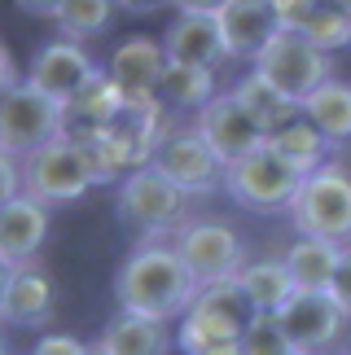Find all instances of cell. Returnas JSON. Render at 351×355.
Listing matches in <instances>:
<instances>
[{"label":"cell","mask_w":351,"mask_h":355,"mask_svg":"<svg viewBox=\"0 0 351 355\" xmlns=\"http://www.w3.org/2000/svg\"><path fill=\"white\" fill-rule=\"evenodd\" d=\"M202 290V281L194 277V268L185 263L180 245L167 241H141L114 277V298L119 311H141L154 320H180L194 298Z\"/></svg>","instance_id":"6da1fadb"},{"label":"cell","mask_w":351,"mask_h":355,"mask_svg":"<svg viewBox=\"0 0 351 355\" xmlns=\"http://www.w3.org/2000/svg\"><path fill=\"white\" fill-rule=\"evenodd\" d=\"M255 316L246 290L233 281H211L202 285L194 307L180 316L176 347L185 355H241V334Z\"/></svg>","instance_id":"7a4b0ae2"},{"label":"cell","mask_w":351,"mask_h":355,"mask_svg":"<svg viewBox=\"0 0 351 355\" xmlns=\"http://www.w3.org/2000/svg\"><path fill=\"white\" fill-rule=\"evenodd\" d=\"M92 184H101V167L92 158V149L71 132L22 158V193H31L44 207L79 202Z\"/></svg>","instance_id":"3957f363"},{"label":"cell","mask_w":351,"mask_h":355,"mask_svg":"<svg viewBox=\"0 0 351 355\" xmlns=\"http://www.w3.org/2000/svg\"><path fill=\"white\" fill-rule=\"evenodd\" d=\"M299 184H303V171L294 167L290 158H281L268 141L259 149H250L246 158H237V162H228V167H224L228 198H233L241 211H255V215L290 211Z\"/></svg>","instance_id":"277c9868"},{"label":"cell","mask_w":351,"mask_h":355,"mask_svg":"<svg viewBox=\"0 0 351 355\" xmlns=\"http://www.w3.org/2000/svg\"><path fill=\"white\" fill-rule=\"evenodd\" d=\"M290 224L299 228V237L351 241V171L343 162H325L303 175L290 202Z\"/></svg>","instance_id":"5b68a950"},{"label":"cell","mask_w":351,"mask_h":355,"mask_svg":"<svg viewBox=\"0 0 351 355\" xmlns=\"http://www.w3.org/2000/svg\"><path fill=\"white\" fill-rule=\"evenodd\" d=\"M58 136H66V105L58 97H49L31 79H18L9 92H0V149L5 154L26 158Z\"/></svg>","instance_id":"8992f818"},{"label":"cell","mask_w":351,"mask_h":355,"mask_svg":"<svg viewBox=\"0 0 351 355\" xmlns=\"http://www.w3.org/2000/svg\"><path fill=\"white\" fill-rule=\"evenodd\" d=\"M255 71H259L273 88H281L290 101H307L320 84L334 79V53H325L320 44H312L303 31L294 26H281V31L264 44V53L255 58Z\"/></svg>","instance_id":"52a82bcc"},{"label":"cell","mask_w":351,"mask_h":355,"mask_svg":"<svg viewBox=\"0 0 351 355\" xmlns=\"http://www.w3.org/2000/svg\"><path fill=\"white\" fill-rule=\"evenodd\" d=\"M185 189L163 175L154 167V162H145V167L128 171L123 180H119V220L128 228H137L145 237H163V233H180V220H185Z\"/></svg>","instance_id":"ba28073f"},{"label":"cell","mask_w":351,"mask_h":355,"mask_svg":"<svg viewBox=\"0 0 351 355\" xmlns=\"http://www.w3.org/2000/svg\"><path fill=\"white\" fill-rule=\"evenodd\" d=\"M176 245H180L185 263L194 268V277L202 285L233 281L237 272L246 268V241L224 220H189L180 233H176Z\"/></svg>","instance_id":"9c48e42d"},{"label":"cell","mask_w":351,"mask_h":355,"mask_svg":"<svg viewBox=\"0 0 351 355\" xmlns=\"http://www.w3.org/2000/svg\"><path fill=\"white\" fill-rule=\"evenodd\" d=\"M150 162L163 175H171L185 193H215V189L224 184V158L207 145V136H202L198 128L158 136Z\"/></svg>","instance_id":"30bf717a"},{"label":"cell","mask_w":351,"mask_h":355,"mask_svg":"<svg viewBox=\"0 0 351 355\" xmlns=\"http://www.w3.org/2000/svg\"><path fill=\"white\" fill-rule=\"evenodd\" d=\"M281 329H286L290 347L303 355H325L334 343H339L343 324L351 320L339 307V298L329 290H294V298L277 311Z\"/></svg>","instance_id":"8fae6325"},{"label":"cell","mask_w":351,"mask_h":355,"mask_svg":"<svg viewBox=\"0 0 351 355\" xmlns=\"http://www.w3.org/2000/svg\"><path fill=\"white\" fill-rule=\"evenodd\" d=\"M194 128L207 136V145L224 158V167H228V162H237V158H246L250 149H259L268 141V128L233 97V92H220L215 101L202 105Z\"/></svg>","instance_id":"7c38bea8"},{"label":"cell","mask_w":351,"mask_h":355,"mask_svg":"<svg viewBox=\"0 0 351 355\" xmlns=\"http://www.w3.org/2000/svg\"><path fill=\"white\" fill-rule=\"evenodd\" d=\"M92 75H97V62L88 58V49L79 44V40H53V44H44L35 53L31 62V84H40L49 92V97H58L62 105H71L79 92H84L92 84Z\"/></svg>","instance_id":"4fadbf2b"},{"label":"cell","mask_w":351,"mask_h":355,"mask_svg":"<svg viewBox=\"0 0 351 355\" xmlns=\"http://www.w3.org/2000/svg\"><path fill=\"white\" fill-rule=\"evenodd\" d=\"M163 71H167V49L150 35L123 40L110 58V79L123 88L128 105H150V97H158Z\"/></svg>","instance_id":"5bb4252c"},{"label":"cell","mask_w":351,"mask_h":355,"mask_svg":"<svg viewBox=\"0 0 351 355\" xmlns=\"http://www.w3.org/2000/svg\"><path fill=\"white\" fill-rule=\"evenodd\" d=\"M53 311H58V285L44 268L35 263H18L13 272V285L5 294V311H0V320L13 324V329H44L53 320Z\"/></svg>","instance_id":"9a60e30c"},{"label":"cell","mask_w":351,"mask_h":355,"mask_svg":"<svg viewBox=\"0 0 351 355\" xmlns=\"http://www.w3.org/2000/svg\"><path fill=\"white\" fill-rule=\"evenodd\" d=\"M215 18H220L228 58H246V62L259 58L264 44L281 31V18H277L273 0H228Z\"/></svg>","instance_id":"2e32d148"},{"label":"cell","mask_w":351,"mask_h":355,"mask_svg":"<svg viewBox=\"0 0 351 355\" xmlns=\"http://www.w3.org/2000/svg\"><path fill=\"white\" fill-rule=\"evenodd\" d=\"M49 237V207L31 193H18L0 207V259L9 263H31Z\"/></svg>","instance_id":"e0dca14e"},{"label":"cell","mask_w":351,"mask_h":355,"mask_svg":"<svg viewBox=\"0 0 351 355\" xmlns=\"http://www.w3.org/2000/svg\"><path fill=\"white\" fill-rule=\"evenodd\" d=\"M163 49H167V62H194V66H220L228 58L215 13H176V22L163 35Z\"/></svg>","instance_id":"ac0fdd59"},{"label":"cell","mask_w":351,"mask_h":355,"mask_svg":"<svg viewBox=\"0 0 351 355\" xmlns=\"http://www.w3.org/2000/svg\"><path fill=\"white\" fill-rule=\"evenodd\" d=\"M97 347L110 355H171V329L167 320L141 316V311H119L101 329Z\"/></svg>","instance_id":"d6986e66"},{"label":"cell","mask_w":351,"mask_h":355,"mask_svg":"<svg viewBox=\"0 0 351 355\" xmlns=\"http://www.w3.org/2000/svg\"><path fill=\"white\" fill-rule=\"evenodd\" d=\"M286 268L299 290H329L334 272L343 263V241H325V237H299L286 254Z\"/></svg>","instance_id":"ffe728a7"},{"label":"cell","mask_w":351,"mask_h":355,"mask_svg":"<svg viewBox=\"0 0 351 355\" xmlns=\"http://www.w3.org/2000/svg\"><path fill=\"white\" fill-rule=\"evenodd\" d=\"M237 285L246 290L255 311H281L294 298V290H299L286 259H255V263H246L237 272Z\"/></svg>","instance_id":"44dd1931"},{"label":"cell","mask_w":351,"mask_h":355,"mask_svg":"<svg viewBox=\"0 0 351 355\" xmlns=\"http://www.w3.org/2000/svg\"><path fill=\"white\" fill-rule=\"evenodd\" d=\"M158 97L176 110H202L207 101H215V66H194V62H167Z\"/></svg>","instance_id":"7402d4cb"},{"label":"cell","mask_w":351,"mask_h":355,"mask_svg":"<svg viewBox=\"0 0 351 355\" xmlns=\"http://www.w3.org/2000/svg\"><path fill=\"white\" fill-rule=\"evenodd\" d=\"M233 97H237V101L246 105V110H250L255 119L264 123L268 136H273L277 128H286V123H294V119L303 114V105H299V101H290L281 88H273V84H268V79H264L259 71H250L246 79H241V84L233 88Z\"/></svg>","instance_id":"603a6c76"},{"label":"cell","mask_w":351,"mask_h":355,"mask_svg":"<svg viewBox=\"0 0 351 355\" xmlns=\"http://www.w3.org/2000/svg\"><path fill=\"white\" fill-rule=\"evenodd\" d=\"M268 145H273L281 158H290L294 167L307 175V171L325 167V154H329L334 141L316 128L312 119H294V123H286V128H277L273 136H268Z\"/></svg>","instance_id":"cb8c5ba5"},{"label":"cell","mask_w":351,"mask_h":355,"mask_svg":"<svg viewBox=\"0 0 351 355\" xmlns=\"http://www.w3.org/2000/svg\"><path fill=\"white\" fill-rule=\"evenodd\" d=\"M303 114L312 119L334 145L351 141V84H339V79L320 84L312 97L303 101Z\"/></svg>","instance_id":"d4e9b609"},{"label":"cell","mask_w":351,"mask_h":355,"mask_svg":"<svg viewBox=\"0 0 351 355\" xmlns=\"http://www.w3.org/2000/svg\"><path fill=\"white\" fill-rule=\"evenodd\" d=\"M114 0H62V9H58V31L66 35V40H97L105 26H110V18H114Z\"/></svg>","instance_id":"484cf974"},{"label":"cell","mask_w":351,"mask_h":355,"mask_svg":"<svg viewBox=\"0 0 351 355\" xmlns=\"http://www.w3.org/2000/svg\"><path fill=\"white\" fill-rule=\"evenodd\" d=\"M294 31H303L312 44H320L325 53L351 44V18H347V9L339 5V0H320V5L312 9V18H307L303 26H294Z\"/></svg>","instance_id":"4316f807"},{"label":"cell","mask_w":351,"mask_h":355,"mask_svg":"<svg viewBox=\"0 0 351 355\" xmlns=\"http://www.w3.org/2000/svg\"><path fill=\"white\" fill-rule=\"evenodd\" d=\"M286 351L294 347H290L286 329H281L277 311H255L246 334H241V355H286Z\"/></svg>","instance_id":"83f0119b"},{"label":"cell","mask_w":351,"mask_h":355,"mask_svg":"<svg viewBox=\"0 0 351 355\" xmlns=\"http://www.w3.org/2000/svg\"><path fill=\"white\" fill-rule=\"evenodd\" d=\"M22 193V158H13L0 149V207Z\"/></svg>","instance_id":"f1b7e54d"},{"label":"cell","mask_w":351,"mask_h":355,"mask_svg":"<svg viewBox=\"0 0 351 355\" xmlns=\"http://www.w3.org/2000/svg\"><path fill=\"white\" fill-rule=\"evenodd\" d=\"M31 355H88V343H79L75 334H44Z\"/></svg>","instance_id":"f546056e"},{"label":"cell","mask_w":351,"mask_h":355,"mask_svg":"<svg viewBox=\"0 0 351 355\" xmlns=\"http://www.w3.org/2000/svg\"><path fill=\"white\" fill-rule=\"evenodd\" d=\"M320 5V0H273V9H277V18L281 26H303L307 18H312V9Z\"/></svg>","instance_id":"4dcf8cb0"},{"label":"cell","mask_w":351,"mask_h":355,"mask_svg":"<svg viewBox=\"0 0 351 355\" xmlns=\"http://www.w3.org/2000/svg\"><path fill=\"white\" fill-rule=\"evenodd\" d=\"M329 294L339 298V307L351 316V245H343V263L339 272H334V285H329Z\"/></svg>","instance_id":"1f68e13d"},{"label":"cell","mask_w":351,"mask_h":355,"mask_svg":"<svg viewBox=\"0 0 351 355\" xmlns=\"http://www.w3.org/2000/svg\"><path fill=\"white\" fill-rule=\"evenodd\" d=\"M228 0H171L176 13H220Z\"/></svg>","instance_id":"d6a6232c"},{"label":"cell","mask_w":351,"mask_h":355,"mask_svg":"<svg viewBox=\"0 0 351 355\" xmlns=\"http://www.w3.org/2000/svg\"><path fill=\"white\" fill-rule=\"evenodd\" d=\"M22 13H35V18H58V9H62V0H13Z\"/></svg>","instance_id":"836d02e7"},{"label":"cell","mask_w":351,"mask_h":355,"mask_svg":"<svg viewBox=\"0 0 351 355\" xmlns=\"http://www.w3.org/2000/svg\"><path fill=\"white\" fill-rule=\"evenodd\" d=\"M13 84H18V66H13V58H9V49L0 44V92H9Z\"/></svg>","instance_id":"e575fe53"},{"label":"cell","mask_w":351,"mask_h":355,"mask_svg":"<svg viewBox=\"0 0 351 355\" xmlns=\"http://www.w3.org/2000/svg\"><path fill=\"white\" fill-rule=\"evenodd\" d=\"M123 13H158V9H167L171 0H114Z\"/></svg>","instance_id":"d590c367"},{"label":"cell","mask_w":351,"mask_h":355,"mask_svg":"<svg viewBox=\"0 0 351 355\" xmlns=\"http://www.w3.org/2000/svg\"><path fill=\"white\" fill-rule=\"evenodd\" d=\"M13 272H18V263L0 259V311H5V294H9V285H13Z\"/></svg>","instance_id":"8d00e7d4"},{"label":"cell","mask_w":351,"mask_h":355,"mask_svg":"<svg viewBox=\"0 0 351 355\" xmlns=\"http://www.w3.org/2000/svg\"><path fill=\"white\" fill-rule=\"evenodd\" d=\"M88 355H110V351H101V347H97V343H92V347H88Z\"/></svg>","instance_id":"74e56055"},{"label":"cell","mask_w":351,"mask_h":355,"mask_svg":"<svg viewBox=\"0 0 351 355\" xmlns=\"http://www.w3.org/2000/svg\"><path fill=\"white\" fill-rule=\"evenodd\" d=\"M0 355H9V343H5V334H0Z\"/></svg>","instance_id":"f35d334b"},{"label":"cell","mask_w":351,"mask_h":355,"mask_svg":"<svg viewBox=\"0 0 351 355\" xmlns=\"http://www.w3.org/2000/svg\"><path fill=\"white\" fill-rule=\"evenodd\" d=\"M339 5H343V9H347V18H351V0H339Z\"/></svg>","instance_id":"ab89813d"},{"label":"cell","mask_w":351,"mask_h":355,"mask_svg":"<svg viewBox=\"0 0 351 355\" xmlns=\"http://www.w3.org/2000/svg\"><path fill=\"white\" fill-rule=\"evenodd\" d=\"M286 355H303V351H286Z\"/></svg>","instance_id":"60d3db41"},{"label":"cell","mask_w":351,"mask_h":355,"mask_svg":"<svg viewBox=\"0 0 351 355\" xmlns=\"http://www.w3.org/2000/svg\"><path fill=\"white\" fill-rule=\"evenodd\" d=\"M339 355H351V351H339Z\"/></svg>","instance_id":"b9f144b4"}]
</instances>
